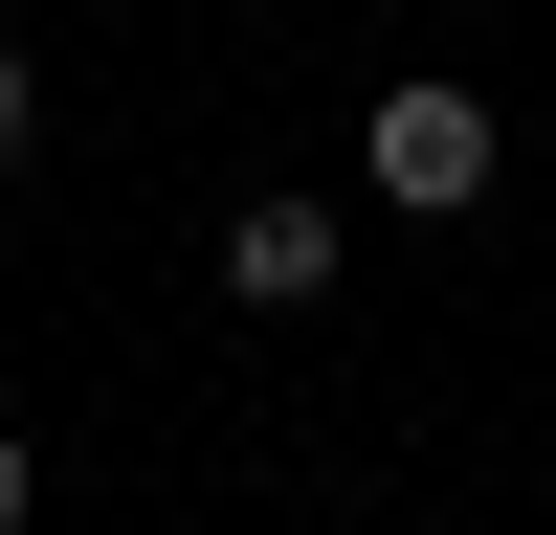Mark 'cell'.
Returning a JSON list of instances; mask_svg holds the SVG:
<instances>
[{"label":"cell","instance_id":"6da1fadb","mask_svg":"<svg viewBox=\"0 0 556 535\" xmlns=\"http://www.w3.org/2000/svg\"><path fill=\"white\" fill-rule=\"evenodd\" d=\"M356 157H379V201H401V223H468L513 134H490V89H468V67H379V134H356Z\"/></svg>","mask_w":556,"mask_h":535},{"label":"cell","instance_id":"7a4b0ae2","mask_svg":"<svg viewBox=\"0 0 556 535\" xmlns=\"http://www.w3.org/2000/svg\"><path fill=\"white\" fill-rule=\"evenodd\" d=\"M334 268H356V223H334V201H245V223H223V290H245V312H312Z\"/></svg>","mask_w":556,"mask_h":535},{"label":"cell","instance_id":"3957f363","mask_svg":"<svg viewBox=\"0 0 556 535\" xmlns=\"http://www.w3.org/2000/svg\"><path fill=\"white\" fill-rule=\"evenodd\" d=\"M23 134H45V67H23V45H0V178H23Z\"/></svg>","mask_w":556,"mask_h":535},{"label":"cell","instance_id":"277c9868","mask_svg":"<svg viewBox=\"0 0 556 535\" xmlns=\"http://www.w3.org/2000/svg\"><path fill=\"white\" fill-rule=\"evenodd\" d=\"M0 535H23V424H0Z\"/></svg>","mask_w":556,"mask_h":535}]
</instances>
